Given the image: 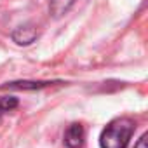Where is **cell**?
Here are the masks:
<instances>
[{
  "mask_svg": "<svg viewBox=\"0 0 148 148\" xmlns=\"http://www.w3.org/2000/svg\"><path fill=\"white\" fill-rule=\"evenodd\" d=\"M136 124L129 117H119L113 119L99 136V146L101 148H127L131 136L134 134Z\"/></svg>",
  "mask_w": 148,
  "mask_h": 148,
  "instance_id": "cell-1",
  "label": "cell"
},
{
  "mask_svg": "<svg viewBox=\"0 0 148 148\" xmlns=\"http://www.w3.org/2000/svg\"><path fill=\"white\" fill-rule=\"evenodd\" d=\"M86 143V129L82 124H71L64 132V145L68 148H82Z\"/></svg>",
  "mask_w": 148,
  "mask_h": 148,
  "instance_id": "cell-2",
  "label": "cell"
},
{
  "mask_svg": "<svg viewBox=\"0 0 148 148\" xmlns=\"http://www.w3.org/2000/svg\"><path fill=\"white\" fill-rule=\"evenodd\" d=\"M37 37H38V33L33 25H25L12 32V40L19 45H30L32 42H35Z\"/></svg>",
  "mask_w": 148,
  "mask_h": 148,
  "instance_id": "cell-3",
  "label": "cell"
},
{
  "mask_svg": "<svg viewBox=\"0 0 148 148\" xmlns=\"http://www.w3.org/2000/svg\"><path fill=\"white\" fill-rule=\"evenodd\" d=\"M52 84H58V82H49V80H44V82H35V80H19V82H7L4 87H9V89H23V91H28V89H42V87H49Z\"/></svg>",
  "mask_w": 148,
  "mask_h": 148,
  "instance_id": "cell-4",
  "label": "cell"
},
{
  "mask_svg": "<svg viewBox=\"0 0 148 148\" xmlns=\"http://www.w3.org/2000/svg\"><path fill=\"white\" fill-rule=\"evenodd\" d=\"M73 4H75V0H51L49 11H51V14H52V16L59 18V16L66 14Z\"/></svg>",
  "mask_w": 148,
  "mask_h": 148,
  "instance_id": "cell-5",
  "label": "cell"
},
{
  "mask_svg": "<svg viewBox=\"0 0 148 148\" xmlns=\"http://www.w3.org/2000/svg\"><path fill=\"white\" fill-rule=\"evenodd\" d=\"M18 105H19V101L14 96H4V98H0V117L9 113V112H12L14 108H18Z\"/></svg>",
  "mask_w": 148,
  "mask_h": 148,
  "instance_id": "cell-6",
  "label": "cell"
},
{
  "mask_svg": "<svg viewBox=\"0 0 148 148\" xmlns=\"http://www.w3.org/2000/svg\"><path fill=\"white\" fill-rule=\"evenodd\" d=\"M134 148H146V134H143V136L138 139V143H136Z\"/></svg>",
  "mask_w": 148,
  "mask_h": 148,
  "instance_id": "cell-7",
  "label": "cell"
}]
</instances>
